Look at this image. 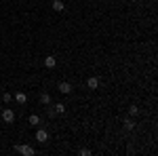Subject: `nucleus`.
Wrapping results in <instances>:
<instances>
[{
  "instance_id": "6e6552de",
  "label": "nucleus",
  "mask_w": 158,
  "mask_h": 156,
  "mask_svg": "<svg viewBox=\"0 0 158 156\" xmlns=\"http://www.w3.org/2000/svg\"><path fill=\"white\" fill-rule=\"evenodd\" d=\"M40 103H42L44 108L51 106V95H49V93H42V95H40Z\"/></svg>"
},
{
  "instance_id": "7ed1b4c3",
  "label": "nucleus",
  "mask_w": 158,
  "mask_h": 156,
  "mask_svg": "<svg viewBox=\"0 0 158 156\" xmlns=\"http://www.w3.org/2000/svg\"><path fill=\"white\" fill-rule=\"evenodd\" d=\"M57 89H59V93H63V95H70L74 89H72V82H68V80H61L59 84H57Z\"/></svg>"
},
{
  "instance_id": "f257e3e1",
  "label": "nucleus",
  "mask_w": 158,
  "mask_h": 156,
  "mask_svg": "<svg viewBox=\"0 0 158 156\" xmlns=\"http://www.w3.org/2000/svg\"><path fill=\"white\" fill-rule=\"evenodd\" d=\"M15 152H19V154H23V156H34L36 154V150H34L32 145H15Z\"/></svg>"
},
{
  "instance_id": "39448f33",
  "label": "nucleus",
  "mask_w": 158,
  "mask_h": 156,
  "mask_svg": "<svg viewBox=\"0 0 158 156\" xmlns=\"http://www.w3.org/2000/svg\"><path fill=\"white\" fill-rule=\"evenodd\" d=\"M55 65H57V59H55V55H49V57H44V68L53 70Z\"/></svg>"
},
{
  "instance_id": "423d86ee",
  "label": "nucleus",
  "mask_w": 158,
  "mask_h": 156,
  "mask_svg": "<svg viewBox=\"0 0 158 156\" xmlns=\"http://www.w3.org/2000/svg\"><path fill=\"white\" fill-rule=\"evenodd\" d=\"M86 86H89L91 91H95V89L99 86V78H97V76H91V78L86 80Z\"/></svg>"
},
{
  "instance_id": "ddd939ff",
  "label": "nucleus",
  "mask_w": 158,
  "mask_h": 156,
  "mask_svg": "<svg viewBox=\"0 0 158 156\" xmlns=\"http://www.w3.org/2000/svg\"><path fill=\"white\" fill-rule=\"evenodd\" d=\"M129 114H131V116L139 114V108H137V106H131V108H129Z\"/></svg>"
},
{
  "instance_id": "20e7f679",
  "label": "nucleus",
  "mask_w": 158,
  "mask_h": 156,
  "mask_svg": "<svg viewBox=\"0 0 158 156\" xmlns=\"http://www.w3.org/2000/svg\"><path fill=\"white\" fill-rule=\"evenodd\" d=\"M36 141H40V144H47V141H49V133L44 131V129H38V131H36Z\"/></svg>"
},
{
  "instance_id": "9b49d317",
  "label": "nucleus",
  "mask_w": 158,
  "mask_h": 156,
  "mask_svg": "<svg viewBox=\"0 0 158 156\" xmlns=\"http://www.w3.org/2000/svg\"><path fill=\"white\" fill-rule=\"evenodd\" d=\"M15 101H17V103H25V101H27V95H25V93H17V95H15Z\"/></svg>"
},
{
  "instance_id": "f03ea898",
  "label": "nucleus",
  "mask_w": 158,
  "mask_h": 156,
  "mask_svg": "<svg viewBox=\"0 0 158 156\" xmlns=\"http://www.w3.org/2000/svg\"><path fill=\"white\" fill-rule=\"evenodd\" d=\"M2 120H4L6 124H13V122H15V112H13L11 108H4L2 110Z\"/></svg>"
},
{
  "instance_id": "1a4fd4ad",
  "label": "nucleus",
  "mask_w": 158,
  "mask_h": 156,
  "mask_svg": "<svg viewBox=\"0 0 158 156\" xmlns=\"http://www.w3.org/2000/svg\"><path fill=\"white\" fill-rule=\"evenodd\" d=\"M53 110H55V114H57V116H59V114H65V103H55Z\"/></svg>"
},
{
  "instance_id": "2eb2a0df",
  "label": "nucleus",
  "mask_w": 158,
  "mask_h": 156,
  "mask_svg": "<svg viewBox=\"0 0 158 156\" xmlns=\"http://www.w3.org/2000/svg\"><path fill=\"white\" fill-rule=\"evenodd\" d=\"M47 108H49V106H47ZM49 116H51V118H55V116H57V114H55V110H53V106L49 108Z\"/></svg>"
},
{
  "instance_id": "f8f14e48",
  "label": "nucleus",
  "mask_w": 158,
  "mask_h": 156,
  "mask_svg": "<svg viewBox=\"0 0 158 156\" xmlns=\"http://www.w3.org/2000/svg\"><path fill=\"white\" fill-rule=\"evenodd\" d=\"M27 122H30V124H40V116H38V114H32V116L27 118Z\"/></svg>"
},
{
  "instance_id": "0eeeda50",
  "label": "nucleus",
  "mask_w": 158,
  "mask_h": 156,
  "mask_svg": "<svg viewBox=\"0 0 158 156\" xmlns=\"http://www.w3.org/2000/svg\"><path fill=\"white\" fill-rule=\"evenodd\" d=\"M51 6H53V11H55V13H61L63 9H65V4H63L61 0H53V4H51Z\"/></svg>"
},
{
  "instance_id": "dca6fc26",
  "label": "nucleus",
  "mask_w": 158,
  "mask_h": 156,
  "mask_svg": "<svg viewBox=\"0 0 158 156\" xmlns=\"http://www.w3.org/2000/svg\"><path fill=\"white\" fill-rule=\"evenodd\" d=\"M131 2H139V0H131Z\"/></svg>"
},
{
  "instance_id": "4468645a",
  "label": "nucleus",
  "mask_w": 158,
  "mask_h": 156,
  "mask_svg": "<svg viewBox=\"0 0 158 156\" xmlns=\"http://www.w3.org/2000/svg\"><path fill=\"white\" fill-rule=\"evenodd\" d=\"M2 101L9 103V101H11V93H4V95H2Z\"/></svg>"
},
{
  "instance_id": "9d476101",
  "label": "nucleus",
  "mask_w": 158,
  "mask_h": 156,
  "mask_svg": "<svg viewBox=\"0 0 158 156\" xmlns=\"http://www.w3.org/2000/svg\"><path fill=\"white\" fill-rule=\"evenodd\" d=\"M135 129V120L133 118H127L124 120V131H133Z\"/></svg>"
}]
</instances>
